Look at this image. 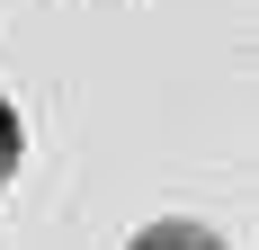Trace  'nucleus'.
<instances>
[{"instance_id":"nucleus-1","label":"nucleus","mask_w":259,"mask_h":250,"mask_svg":"<svg viewBox=\"0 0 259 250\" xmlns=\"http://www.w3.org/2000/svg\"><path fill=\"white\" fill-rule=\"evenodd\" d=\"M134 250H224L206 224H152V232H134Z\"/></svg>"},{"instance_id":"nucleus-2","label":"nucleus","mask_w":259,"mask_h":250,"mask_svg":"<svg viewBox=\"0 0 259 250\" xmlns=\"http://www.w3.org/2000/svg\"><path fill=\"white\" fill-rule=\"evenodd\" d=\"M9 170H18V116L0 107V188H9Z\"/></svg>"}]
</instances>
